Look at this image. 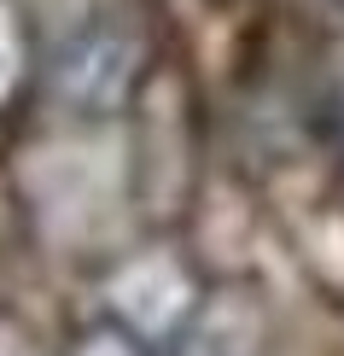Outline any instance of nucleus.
Returning <instances> with one entry per match:
<instances>
[{
    "label": "nucleus",
    "mask_w": 344,
    "mask_h": 356,
    "mask_svg": "<svg viewBox=\"0 0 344 356\" xmlns=\"http://www.w3.org/2000/svg\"><path fill=\"white\" fill-rule=\"evenodd\" d=\"M106 309L117 327H129L134 339L146 345H175L204 309V286H199V269L181 257L175 245H146L123 257L106 280Z\"/></svg>",
    "instance_id": "nucleus-1"
},
{
    "label": "nucleus",
    "mask_w": 344,
    "mask_h": 356,
    "mask_svg": "<svg viewBox=\"0 0 344 356\" xmlns=\"http://www.w3.org/2000/svg\"><path fill=\"white\" fill-rule=\"evenodd\" d=\"M134 76H140V47L117 24L76 29L53 58V94L70 111H88V117H106L117 106H129Z\"/></svg>",
    "instance_id": "nucleus-2"
},
{
    "label": "nucleus",
    "mask_w": 344,
    "mask_h": 356,
    "mask_svg": "<svg viewBox=\"0 0 344 356\" xmlns=\"http://www.w3.org/2000/svg\"><path fill=\"white\" fill-rule=\"evenodd\" d=\"M170 356H257V309L239 298H204L199 321L170 345Z\"/></svg>",
    "instance_id": "nucleus-3"
},
{
    "label": "nucleus",
    "mask_w": 344,
    "mask_h": 356,
    "mask_svg": "<svg viewBox=\"0 0 344 356\" xmlns=\"http://www.w3.org/2000/svg\"><path fill=\"white\" fill-rule=\"evenodd\" d=\"M24 70H29V41H24V24L18 12L0 0V106L24 88Z\"/></svg>",
    "instance_id": "nucleus-4"
},
{
    "label": "nucleus",
    "mask_w": 344,
    "mask_h": 356,
    "mask_svg": "<svg viewBox=\"0 0 344 356\" xmlns=\"http://www.w3.org/2000/svg\"><path fill=\"white\" fill-rule=\"evenodd\" d=\"M70 356H152V345L146 339H134L129 327H117V321H94V327H82L76 339H70Z\"/></svg>",
    "instance_id": "nucleus-5"
},
{
    "label": "nucleus",
    "mask_w": 344,
    "mask_h": 356,
    "mask_svg": "<svg viewBox=\"0 0 344 356\" xmlns=\"http://www.w3.org/2000/svg\"><path fill=\"white\" fill-rule=\"evenodd\" d=\"M338 117H344V88H338Z\"/></svg>",
    "instance_id": "nucleus-6"
}]
</instances>
